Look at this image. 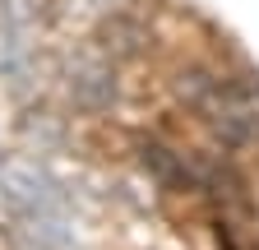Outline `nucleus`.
<instances>
[{"label": "nucleus", "mask_w": 259, "mask_h": 250, "mask_svg": "<svg viewBox=\"0 0 259 250\" xmlns=\"http://www.w3.org/2000/svg\"><path fill=\"white\" fill-rule=\"evenodd\" d=\"M70 93L79 107H107L116 98V65L102 56H79L70 65Z\"/></svg>", "instance_id": "nucleus-1"}]
</instances>
